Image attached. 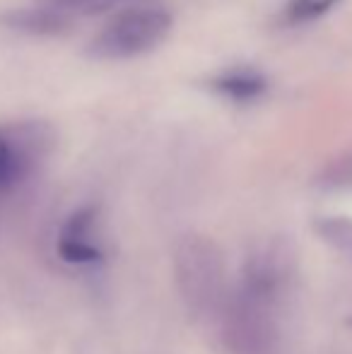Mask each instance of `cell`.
Here are the masks:
<instances>
[{
    "instance_id": "6da1fadb",
    "label": "cell",
    "mask_w": 352,
    "mask_h": 354,
    "mask_svg": "<svg viewBox=\"0 0 352 354\" xmlns=\"http://www.w3.org/2000/svg\"><path fill=\"white\" fill-rule=\"evenodd\" d=\"M225 258L215 241L191 234L176 246L174 277L186 308L198 318H220L227 306Z\"/></svg>"
},
{
    "instance_id": "7a4b0ae2",
    "label": "cell",
    "mask_w": 352,
    "mask_h": 354,
    "mask_svg": "<svg viewBox=\"0 0 352 354\" xmlns=\"http://www.w3.org/2000/svg\"><path fill=\"white\" fill-rule=\"evenodd\" d=\"M172 29V12L160 3H136L111 17L89 41L97 61H131L157 48Z\"/></svg>"
},
{
    "instance_id": "3957f363",
    "label": "cell",
    "mask_w": 352,
    "mask_h": 354,
    "mask_svg": "<svg viewBox=\"0 0 352 354\" xmlns=\"http://www.w3.org/2000/svg\"><path fill=\"white\" fill-rule=\"evenodd\" d=\"M277 306L237 287L220 316L222 340L230 354H275Z\"/></svg>"
},
{
    "instance_id": "277c9868",
    "label": "cell",
    "mask_w": 352,
    "mask_h": 354,
    "mask_svg": "<svg viewBox=\"0 0 352 354\" xmlns=\"http://www.w3.org/2000/svg\"><path fill=\"white\" fill-rule=\"evenodd\" d=\"M295 275V258L282 243H268L251 253L241 272L239 289L280 306Z\"/></svg>"
},
{
    "instance_id": "5b68a950",
    "label": "cell",
    "mask_w": 352,
    "mask_h": 354,
    "mask_svg": "<svg viewBox=\"0 0 352 354\" xmlns=\"http://www.w3.org/2000/svg\"><path fill=\"white\" fill-rule=\"evenodd\" d=\"M46 131L39 123L0 128V196L29 176L39 154L46 149Z\"/></svg>"
},
{
    "instance_id": "8992f818",
    "label": "cell",
    "mask_w": 352,
    "mask_h": 354,
    "mask_svg": "<svg viewBox=\"0 0 352 354\" xmlns=\"http://www.w3.org/2000/svg\"><path fill=\"white\" fill-rule=\"evenodd\" d=\"M3 24L8 29L15 32H24V34H39V37H53V34L66 32L73 24V19L63 17L61 12L51 10L48 5L39 3V5H29V8H17L3 12Z\"/></svg>"
},
{
    "instance_id": "52a82bcc",
    "label": "cell",
    "mask_w": 352,
    "mask_h": 354,
    "mask_svg": "<svg viewBox=\"0 0 352 354\" xmlns=\"http://www.w3.org/2000/svg\"><path fill=\"white\" fill-rule=\"evenodd\" d=\"M212 87L234 102H251L266 92V80L256 71H227L212 80Z\"/></svg>"
},
{
    "instance_id": "ba28073f",
    "label": "cell",
    "mask_w": 352,
    "mask_h": 354,
    "mask_svg": "<svg viewBox=\"0 0 352 354\" xmlns=\"http://www.w3.org/2000/svg\"><path fill=\"white\" fill-rule=\"evenodd\" d=\"M39 3L48 5L51 10L61 12L63 17H89V15H102L109 10L118 8L123 0H39Z\"/></svg>"
},
{
    "instance_id": "9c48e42d",
    "label": "cell",
    "mask_w": 352,
    "mask_h": 354,
    "mask_svg": "<svg viewBox=\"0 0 352 354\" xmlns=\"http://www.w3.org/2000/svg\"><path fill=\"white\" fill-rule=\"evenodd\" d=\"M316 232L326 243L338 248L340 253L352 258V219L348 217H326L316 222Z\"/></svg>"
},
{
    "instance_id": "30bf717a",
    "label": "cell",
    "mask_w": 352,
    "mask_h": 354,
    "mask_svg": "<svg viewBox=\"0 0 352 354\" xmlns=\"http://www.w3.org/2000/svg\"><path fill=\"white\" fill-rule=\"evenodd\" d=\"M58 256L75 266H87V263H99L104 253L94 241H61L58 239Z\"/></svg>"
},
{
    "instance_id": "8fae6325",
    "label": "cell",
    "mask_w": 352,
    "mask_h": 354,
    "mask_svg": "<svg viewBox=\"0 0 352 354\" xmlns=\"http://www.w3.org/2000/svg\"><path fill=\"white\" fill-rule=\"evenodd\" d=\"M333 3L335 0H292V5L287 8V19L290 22H306V19L324 15Z\"/></svg>"
},
{
    "instance_id": "7c38bea8",
    "label": "cell",
    "mask_w": 352,
    "mask_h": 354,
    "mask_svg": "<svg viewBox=\"0 0 352 354\" xmlns=\"http://www.w3.org/2000/svg\"><path fill=\"white\" fill-rule=\"evenodd\" d=\"M348 326H352V318H350V321H348Z\"/></svg>"
}]
</instances>
